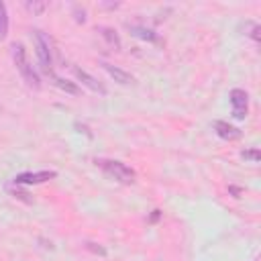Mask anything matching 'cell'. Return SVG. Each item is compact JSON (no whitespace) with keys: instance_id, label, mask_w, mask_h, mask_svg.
Wrapping results in <instances>:
<instances>
[{"instance_id":"6da1fadb","label":"cell","mask_w":261,"mask_h":261,"mask_svg":"<svg viewBox=\"0 0 261 261\" xmlns=\"http://www.w3.org/2000/svg\"><path fill=\"white\" fill-rule=\"evenodd\" d=\"M12 59H14V65L18 69V73L22 75V80L27 82V86L31 88H41V80H39V73L35 71V67L31 65V59L27 55V49L22 43H14L12 45Z\"/></svg>"},{"instance_id":"7a4b0ae2","label":"cell","mask_w":261,"mask_h":261,"mask_svg":"<svg viewBox=\"0 0 261 261\" xmlns=\"http://www.w3.org/2000/svg\"><path fill=\"white\" fill-rule=\"evenodd\" d=\"M96 165L100 169H104V173H108L110 177H114L120 184H133L135 177H137L133 167H128L126 163L116 161V159H96Z\"/></svg>"},{"instance_id":"3957f363","label":"cell","mask_w":261,"mask_h":261,"mask_svg":"<svg viewBox=\"0 0 261 261\" xmlns=\"http://www.w3.org/2000/svg\"><path fill=\"white\" fill-rule=\"evenodd\" d=\"M57 177V171L53 169H43V171H24L12 177L14 186H35V184H45Z\"/></svg>"},{"instance_id":"277c9868","label":"cell","mask_w":261,"mask_h":261,"mask_svg":"<svg viewBox=\"0 0 261 261\" xmlns=\"http://www.w3.org/2000/svg\"><path fill=\"white\" fill-rule=\"evenodd\" d=\"M35 49H37V57H39V63L41 67L51 73V47H49V39L43 35V31H35Z\"/></svg>"},{"instance_id":"5b68a950","label":"cell","mask_w":261,"mask_h":261,"mask_svg":"<svg viewBox=\"0 0 261 261\" xmlns=\"http://www.w3.org/2000/svg\"><path fill=\"white\" fill-rule=\"evenodd\" d=\"M228 96H230L232 116H234L237 120H245L247 110H249V96H247V92L241 90V88H234V90H230Z\"/></svg>"},{"instance_id":"8992f818","label":"cell","mask_w":261,"mask_h":261,"mask_svg":"<svg viewBox=\"0 0 261 261\" xmlns=\"http://www.w3.org/2000/svg\"><path fill=\"white\" fill-rule=\"evenodd\" d=\"M100 65L104 67V71H106L114 82H118V84H122V86H128V84H133V82H135V77H133L128 71H124V69H120V67L112 65V63H108V61H102Z\"/></svg>"},{"instance_id":"52a82bcc","label":"cell","mask_w":261,"mask_h":261,"mask_svg":"<svg viewBox=\"0 0 261 261\" xmlns=\"http://www.w3.org/2000/svg\"><path fill=\"white\" fill-rule=\"evenodd\" d=\"M73 73H75V77L82 82V86H86V88H90L92 92H98V94H106V88L94 77V75H90L88 71H84V69H80V67H73Z\"/></svg>"},{"instance_id":"ba28073f","label":"cell","mask_w":261,"mask_h":261,"mask_svg":"<svg viewBox=\"0 0 261 261\" xmlns=\"http://www.w3.org/2000/svg\"><path fill=\"white\" fill-rule=\"evenodd\" d=\"M214 130H216V135H218L220 139H226V141H237V139L241 137V130H239L237 126L228 124L226 120H216V122H214Z\"/></svg>"},{"instance_id":"9c48e42d","label":"cell","mask_w":261,"mask_h":261,"mask_svg":"<svg viewBox=\"0 0 261 261\" xmlns=\"http://www.w3.org/2000/svg\"><path fill=\"white\" fill-rule=\"evenodd\" d=\"M128 31H130V35H135V37H139V39H143V41L159 43V37H157L151 29H147V27H143V24H128Z\"/></svg>"},{"instance_id":"30bf717a","label":"cell","mask_w":261,"mask_h":261,"mask_svg":"<svg viewBox=\"0 0 261 261\" xmlns=\"http://www.w3.org/2000/svg\"><path fill=\"white\" fill-rule=\"evenodd\" d=\"M100 35L104 37V41H106L114 51H120V39H118V35H116L114 29H110V27H100Z\"/></svg>"},{"instance_id":"8fae6325","label":"cell","mask_w":261,"mask_h":261,"mask_svg":"<svg viewBox=\"0 0 261 261\" xmlns=\"http://www.w3.org/2000/svg\"><path fill=\"white\" fill-rule=\"evenodd\" d=\"M53 82H55V86L59 88V90H63V92H67V94H80V88L73 84V82H69V80H63V77H53Z\"/></svg>"},{"instance_id":"7c38bea8","label":"cell","mask_w":261,"mask_h":261,"mask_svg":"<svg viewBox=\"0 0 261 261\" xmlns=\"http://www.w3.org/2000/svg\"><path fill=\"white\" fill-rule=\"evenodd\" d=\"M8 35V10L6 4L0 2V39H6Z\"/></svg>"},{"instance_id":"4fadbf2b","label":"cell","mask_w":261,"mask_h":261,"mask_svg":"<svg viewBox=\"0 0 261 261\" xmlns=\"http://www.w3.org/2000/svg\"><path fill=\"white\" fill-rule=\"evenodd\" d=\"M27 10H31L33 14H41V12H45V8H47V2H31V0H27Z\"/></svg>"},{"instance_id":"5bb4252c","label":"cell","mask_w":261,"mask_h":261,"mask_svg":"<svg viewBox=\"0 0 261 261\" xmlns=\"http://www.w3.org/2000/svg\"><path fill=\"white\" fill-rule=\"evenodd\" d=\"M241 157H243V159H249V161H253V163H257V161L261 159V153H259V149H245V151H241Z\"/></svg>"},{"instance_id":"9a60e30c","label":"cell","mask_w":261,"mask_h":261,"mask_svg":"<svg viewBox=\"0 0 261 261\" xmlns=\"http://www.w3.org/2000/svg\"><path fill=\"white\" fill-rule=\"evenodd\" d=\"M73 12L77 14V16H75V20H77V22H84V20H86V12H84V8L80 10V6H73Z\"/></svg>"},{"instance_id":"2e32d148","label":"cell","mask_w":261,"mask_h":261,"mask_svg":"<svg viewBox=\"0 0 261 261\" xmlns=\"http://www.w3.org/2000/svg\"><path fill=\"white\" fill-rule=\"evenodd\" d=\"M86 247H88V249H92L94 253H100V255H106V251H104L102 247H96V243H88Z\"/></svg>"},{"instance_id":"e0dca14e","label":"cell","mask_w":261,"mask_h":261,"mask_svg":"<svg viewBox=\"0 0 261 261\" xmlns=\"http://www.w3.org/2000/svg\"><path fill=\"white\" fill-rule=\"evenodd\" d=\"M159 216H161V210H153L151 212V216H149V222L153 224V222H157L159 220Z\"/></svg>"},{"instance_id":"ac0fdd59","label":"cell","mask_w":261,"mask_h":261,"mask_svg":"<svg viewBox=\"0 0 261 261\" xmlns=\"http://www.w3.org/2000/svg\"><path fill=\"white\" fill-rule=\"evenodd\" d=\"M251 37H253L255 41H259V24H253V33H251Z\"/></svg>"},{"instance_id":"d6986e66","label":"cell","mask_w":261,"mask_h":261,"mask_svg":"<svg viewBox=\"0 0 261 261\" xmlns=\"http://www.w3.org/2000/svg\"><path fill=\"white\" fill-rule=\"evenodd\" d=\"M228 192H230L234 198H239V194H241V188H228Z\"/></svg>"}]
</instances>
